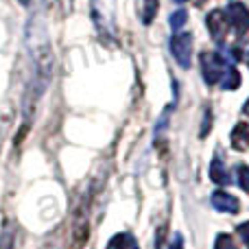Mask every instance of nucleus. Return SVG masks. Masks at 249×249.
I'll list each match as a JSON object with an SVG mask.
<instances>
[{
	"label": "nucleus",
	"mask_w": 249,
	"mask_h": 249,
	"mask_svg": "<svg viewBox=\"0 0 249 249\" xmlns=\"http://www.w3.org/2000/svg\"><path fill=\"white\" fill-rule=\"evenodd\" d=\"M230 61H225L219 53H203L201 55V74L208 86H214L221 81L223 72L228 70Z\"/></svg>",
	"instance_id": "f257e3e1"
},
{
	"label": "nucleus",
	"mask_w": 249,
	"mask_h": 249,
	"mask_svg": "<svg viewBox=\"0 0 249 249\" xmlns=\"http://www.w3.org/2000/svg\"><path fill=\"white\" fill-rule=\"evenodd\" d=\"M171 53L175 61L181 68H190V59H193V35L190 33H175L171 37Z\"/></svg>",
	"instance_id": "f03ea898"
},
{
	"label": "nucleus",
	"mask_w": 249,
	"mask_h": 249,
	"mask_svg": "<svg viewBox=\"0 0 249 249\" xmlns=\"http://www.w3.org/2000/svg\"><path fill=\"white\" fill-rule=\"evenodd\" d=\"M228 16V22L234 26L236 35H245L249 31V9L243 2H232L225 11Z\"/></svg>",
	"instance_id": "7ed1b4c3"
},
{
	"label": "nucleus",
	"mask_w": 249,
	"mask_h": 249,
	"mask_svg": "<svg viewBox=\"0 0 249 249\" xmlns=\"http://www.w3.org/2000/svg\"><path fill=\"white\" fill-rule=\"evenodd\" d=\"M208 31H210L212 39H214L216 44H221L225 39V33H228V16H225V11H219V9H214V11L208 13Z\"/></svg>",
	"instance_id": "20e7f679"
},
{
	"label": "nucleus",
	"mask_w": 249,
	"mask_h": 249,
	"mask_svg": "<svg viewBox=\"0 0 249 249\" xmlns=\"http://www.w3.org/2000/svg\"><path fill=\"white\" fill-rule=\"evenodd\" d=\"M212 206H214V210L219 212H228V214H236L238 210H241V203H238V199L234 197V195L225 193V190H214L210 197Z\"/></svg>",
	"instance_id": "39448f33"
},
{
	"label": "nucleus",
	"mask_w": 249,
	"mask_h": 249,
	"mask_svg": "<svg viewBox=\"0 0 249 249\" xmlns=\"http://www.w3.org/2000/svg\"><path fill=\"white\" fill-rule=\"evenodd\" d=\"M210 179L214 181L216 186H228L230 184V175H228V171H225V164H223V160H221V155H214V158H212Z\"/></svg>",
	"instance_id": "423d86ee"
},
{
	"label": "nucleus",
	"mask_w": 249,
	"mask_h": 249,
	"mask_svg": "<svg viewBox=\"0 0 249 249\" xmlns=\"http://www.w3.org/2000/svg\"><path fill=\"white\" fill-rule=\"evenodd\" d=\"M107 249H140V245H138V241L131 236V234L121 232V234H116V236L109 238Z\"/></svg>",
	"instance_id": "0eeeda50"
},
{
	"label": "nucleus",
	"mask_w": 249,
	"mask_h": 249,
	"mask_svg": "<svg viewBox=\"0 0 249 249\" xmlns=\"http://www.w3.org/2000/svg\"><path fill=\"white\" fill-rule=\"evenodd\" d=\"M232 146L238 151H245L249 146V127L245 123H238L232 131Z\"/></svg>",
	"instance_id": "6e6552de"
},
{
	"label": "nucleus",
	"mask_w": 249,
	"mask_h": 249,
	"mask_svg": "<svg viewBox=\"0 0 249 249\" xmlns=\"http://www.w3.org/2000/svg\"><path fill=\"white\" fill-rule=\"evenodd\" d=\"M219 83H221V88H223V90H236V88L241 86V74H238V70L230 64Z\"/></svg>",
	"instance_id": "1a4fd4ad"
},
{
	"label": "nucleus",
	"mask_w": 249,
	"mask_h": 249,
	"mask_svg": "<svg viewBox=\"0 0 249 249\" xmlns=\"http://www.w3.org/2000/svg\"><path fill=\"white\" fill-rule=\"evenodd\" d=\"M186 20H188V11H186V9H177L175 13H171V18H168V24H171L173 31H179L181 26L186 24Z\"/></svg>",
	"instance_id": "9d476101"
},
{
	"label": "nucleus",
	"mask_w": 249,
	"mask_h": 249,
	"mask_svg": "<svg viewBox=\"0 0 249 249\" xmlns=\"http://www.w3.org/2000/svg\"><path fill=\"white\" fill-rule=\"evenodd\" d=\"M155 13H158V0H144V9H142V22H144V24L153 22Z\"/></svg>",
	"instance_id": "9b49d317"
},
{
	"label": "nucleus",
	"mask_w": 249,
	"mask_h": 249,
	"mask_svg": "<svg viewBox=\"0 0 249 249\" xmlns=\"http://www.w3.org/2000/svg\"><path fill=\"white\" fill-rule=\"evenodd\" d=\"M0 249H13V225L7 223L0 234Z\"/></svg>",
	"instance_id": "f8f14e48"
},
{
	"label": "nucleus",
	"mask_w": 249,
	"mask_h": 249,
	"mask_svg": "<svg viewBox=\"0 0 249 249\" xmlns=\"http://www.w3.org/2000/svg\"><path fill=\"white\" fill-rule=\"evenodd\" d=\"M214 249H236V243L232 241L230 234H219L214 241Z\"/></svg>",
	"instance_id": "ddd939ff"
},
{
	"label": "nucleus",
	"mask_w": 249,
	"mask_h": 249,
	"mask_svg": "<svg viewBox=\"0 0 249 249\" xmlns=\"http://www.w3.org/2000/svg\"><path fill=\"white\" fill-rule=\"evenodd\" d=\"M238 186H241L245 193H249V166H238Z\"/></svg>",
	"instance_id": "4468645a"
},
{
	"label": "nucleus",
	"mask_w": 249,
	"mask_h": 249,
	"mask_svg": "<svg viewBox=\"0 0 249 249\" xmlns=\"http://www.w3.org/2000/svg\"><path fill=\"white\" fill-rule=\"evenodd\" d=\"M236 234L243 238V243H245V245L249 247V221H245V223L238 225V228H236Z\"/></svg>",
	"instance_id": "2eb2a0df"
},
{
	"label": "nucleus",
	"mask_w": 249,
	"mask_h": 249,
	"mask_svg": "<svg viewBox=\"0 0 249 249\" xmlns=\"http://www.w3.org/2000/svg\"><path fill=\"white\" fill-rule=\"evenodd\" d=\"M168 249H184V236H181L179 232L173 234V241H171V245H168Z\"/></svg>",
	"instance_id": "dca6fc26"
},
{
	"label": "nucleus",
	"mask_w": 249,
	"mask_h": 249,
	"mask_svg": "<svg viewBox=\"0 0 249 249\" xmlns=\"http://www.w3.org/2000/svg\"><path fill=\"white\" fill-rule=\"evenodd\" d=\"M210 124H212V114H210V109H206V121H203V127H201V138L208 136V131H210Z\"/></svg>",
	"instance_id": "f3484780"
},
{
	"label": "nucleus",
	"mask_w": 249,
	"mask_h": 249,
	"mask_svg": "<svg viewBox=\"0 0 249 249\" xmlns=\"http://www.w3.org/2000/svg\"><path fill=\"white\" fill-rule=\"evenodd\" d=\"M243 112H245V114H247V116H249V99L245 101V105H243Z\"/></svg>",
	"instance_id": "a211bd4d"
},
{
	"label": "nucleus",
	"mask_w": 249,
	"mask_h": 249,
	"mask_svg": "<svg viewBox=\"0 0 249 249\" xmlns=\"http://www.w3.org/2000/svg\"><path fill=\"white\" fill-rule=\"evenodd\" d=\"M175 2H186V0H175Z\"/></svg>",
	"instance_id": "6ab92c4d"
}]
</instances>
